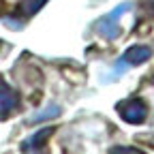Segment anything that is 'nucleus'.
<instances>
[{"label": "nucleus", "instance_id": "1", "mask_svg": "<svg viewBox=\"0 0 154 154\" xmlns=\"http://www.w3.org/2000/svg\"><path fill=\"white\" fill-rule=\"evenodd\" d=\"M131 9V2H122L118 5L113 11H109L107 15H103L99 22L94 24V30L99 32L103 38H107V41H111V38H118L120 36V17Z\"/></svg>", "mask_w": 154, "mask_h": 154}, {"label": "nucleus", "instance_id": "7", "mask_svg": "<svg viewBox=\"0 0 154 154\" xmlns=\"http://www.w3.org/2000/svg\"><path fill=\"white\" fill-rule=\"evenodd\" d=\"M47 2V0H26V2L19 7V13L24 15H34L36 11H41V7Z\"/></svg>", "mask_w": 154, "mask_h": 154}, {"label": "nucleus", "instance_id": "4", "mask_svg": "<svg viewBox=\"0 0 154 154\" xmlns=\"http://www.w3.org/2000/svg\"><path fill=\"white\" fill-rule=\"evenodd\" d=\"M150 56H152V49L148 45H133L124 51L122 60L128 66H137V64H143L146 60H150Z\"/></svg>", "mask_w": 154, "mask_h": 154}, {"label": "nucleus", "instance_id": "9", "mask_svg": "<svg viewBox=\"0 0 154 154\" xmlns=\"http://www.w3.org/2000/svg\"><path fill=\"white\" fill-rule=\"evenodd\" d=\"M152 84H154V77H152Z\"/></svg>", "mask_w": 154, "mask_h": 154}, {"label": "nucleus", "instance_id": "5", "mask_svg": "<svg viewBox=\"0 0 154 154\" xmlns=\"http://www.w3.org/2000/svg\"><path fill=\"white\" fill-rule=\"evenodd\" d=\"M51 133H54V128H43V131L34 133L32 137H28V139L22 143V150H24V152H36V150H41V146L45 143V139L49 137Z\"/></svg>", "mask_w": 154, "mask_h": 154}, {"label": "nucleus", "instance_id": "2", "mask_svg": "<svg viewBox=\"0 0 154 154\" xmlns=\"http://www.w3.org/2000/svg\"><path fill=\"white\" fill-rule=\"evenodd\" d=\"M118 113L128 124H141L146 120V116H148V107L141 99H131V101L118 103Z\"/></svg>", "mask_w": 154, "mask_h": 154}, {"label": "nucleus", "instance_id": "3", "mask_svg": "<svg viewBox=\"0 0 154 154\" xmlns=\"http://www.w3.org/2000/svg\"><path fill=\"white\" fill-rule=\"evenodd\" d=\"M19 107V96L13 88L5 84V79L0 77V120L9 118L11 113H15Z\"/></svg>", "mask_w": 154, "mask_h": 154}, {"label": "nucleus", "instance_id": "8", "mask_svg": "<svg viewBox=\"0 0 154 154\" xmlns=\"http://www.w3.org/2000/svg\"><path fill=\"white\" fill-rule=\"evenodd\" d=\"M109 154H143V152L137 148H128V146H116L109 150Z\"/></svg>", "mask_w": 154, "mask_h": 154}, {"label": "nucleus", "instance_id": "6", "mask_svg": "<svg viewBox=\"0 0 154 154\" xmlns=\"http://www.w3.org/2000/svg\"><path fill=\"white\" fill-rule=\"evenodd\" d=\"M56 116H60V107H58V105H49V107L41 109L38 113H34L32 118H30V124H38V122H47V120L56 118Z\"/></svg>", "mask_w": 154, "mask_h": 154}]
</instances>
